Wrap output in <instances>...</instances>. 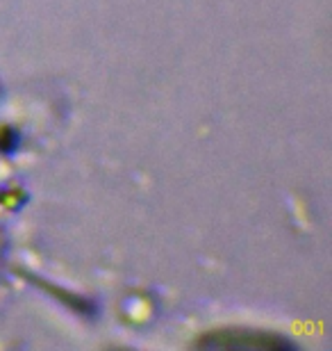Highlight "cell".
<instances>
[{
	"mask_svg": "<svg viewBox=\"0 0 332 351\" xmlns=\"http://www.w3.org/2000/svg\"><path fill=\"white\" fill-rule=\"evenodd\" d=\"M201 347L209 349H292L287 340L271 338V335H259L248 331H216L201 340Z\"/></svg>",
	"mask_w": 332,
	"mask_h": 351,
	"instance_id": "6da1fadb",
	"label": "cell"
}]
</instances>
